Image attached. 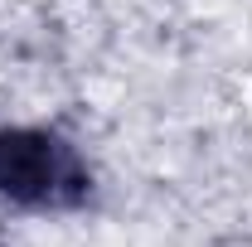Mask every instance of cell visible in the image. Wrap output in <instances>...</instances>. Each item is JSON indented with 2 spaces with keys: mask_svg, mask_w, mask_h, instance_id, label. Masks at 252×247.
Wrapping results in <instances>:
<instances>
[{
  "mask_svg": "<svg viewBox=\"0 0 252 247\" xmlns=\"http://www.w3.org/2000/svg\"><path fill=\"white\" fill-rule=\"evenodd\" d=\"M93 194V170L73 141L44 126H0V199L20 209H78Z\"/></svg>",
  "mask_w": 252,
  "mask_h": 247,
  "instance_id": "1",
  "label": "cell"
}]
</instances>
